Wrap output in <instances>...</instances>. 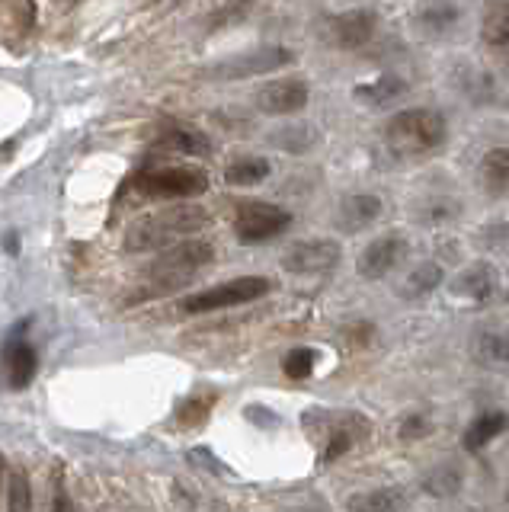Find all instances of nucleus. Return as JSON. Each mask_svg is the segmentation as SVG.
<instances>
[{
  "instance_id": "f257e3e1",
  "label": "nucleus",
  "mask_w": 509,
  "mask_h": 512,
  "mask_svg": "<svg viewBox=\"0 0 509 512\" xmlns=\"http://www.w3.org/2000/svg\"><path fill=\"white\" fill-rule=\"evenodd\" d=\"M209 224V212L202 205H173L164 212H154L138 218L129 231H125V250L129 253H151L180 244L183 237H193Z\"/></svg>"
},
{
  "instance_id": "f03ea898",
  "label": "nucleus",
  "mask_w": 509,
  "mask_h": 512,
  "mask_svg": "<svg viewBox=\"0 0 509 512\" xmlns=\"http://www.w3.org/2000/svg\"><path fill=\"white\" fill-rule=\"evenodd\" d=\"M215 260V247L209 240H180V244L167 247L148 269V285L135 292L132 301H151L154 295H167L183 288L199 269H205Z\"/></svg>"
},
{
  "instance_id": "7ed1b4c3",
  "label": "nucleus",
  "mask_w": 509,
  "mask_h": 512,
  "mask_svg": "<svg viewBox=\"0 0 509 512\" xmlns=\"http://www.w3.org/2000/svg\"><path fill=\"white\" fill-rule=\"evenodd\" d=\"M445 138H449L445 116L426 106L397 112L385 128V141L397 157H426L439 151Z\"/></svg>"
},
{
  "instance_id": "20e7f679",
  "label": "nucleus",
  "mask_w": 509,
  "mask_h": 512,
  "mask_svg": "<svg viewBox=\"0 0 509 512\" xmlns=\"http://www.w3.org/2000/svg\"><path fill=\"white\" fill-rule=\"evenodd\" d=\"M135 189L145 199H193L209 189V176L199 167H157L141 173Z\"/></svg>"
},
{
  "instance_id": "39448f33",
  "label": "nucleus",
  "mask_w": 509,
  "mask_h": 512,
  "mask_svg": "<svg viewBox=\"0 0 509 512\" xmlns=\"http://www.w3.org/2000/svg\"><path fill=\"white\" fill-rule=\"evenodd\" d=\"M273 282L263 276H241L231 282H221L215 288H205V292L193 295L183 301L186 314H209V311H221V308H237V304H250L263 295H269Z\"/></svg>"
},
{
  "instance_id": "423d86ee",
  "label": "nucleus",
  "mask_w": 509,
  "mask_h": 512,
  "mask_svg": "<svg viewBox=\"0 0 509 512\" xmlns=\"http://www.w3.org/2000/svg\"><path fill=\"white\" fill-rule=\"evenodd\" d=\"M289 224H292V215L285 212L282 205L247 202L237 208L234 231H237V240H244V244H263V240H273L282 231H289Z\"/></svg>"
},
{
  "instance_id": "0eeeda50",
  "label": "nucleus",
  "mask_w": 509,
  "mask_h": 512,
  "mask_svg": "<svg viewBox=\"0 0 509 512\" xmlns=\"http://www.w3.org/2000/svg\"><path fill=\"white\" fill-rule=\"evenodd\" d=\"M337 263H340V244L324 237L292 244L282 256V266L295 272V276H321V272H330Z\"/></svg>"
},
{
  "instance_id": "6e6552de",
  "label": "nucleus",
  "mask_w": 509,
  "mask_h": 512,
  "mask_svg": "<svg viewBox=\"0 0 509 512\" xmlns=\"http://www.w3.org/2000/svg\"><path fill=\"white\" fill-rule=\"evenodd\" d=\"M308 80L301 77H282V80H273V84H266L260 93H257V106L266 116H295L308 106Z\"/></svg>"
},
{
  "instance_id": "1a4fd4ad",
  "label": "nucleus",
  "mask_w": 509,
  "mask_h": 512,
  "mask_svg": "<svg viewBox=\"0 0 509 512\" xmlns=\"http://www.w3.org/2000/svg\"><path fill=\"white\" fill-rule=\"evenodd\" d=\"M289 61H292L289 48H260V52H253V55H241V58H231L225 64H218V68H212L209 74L218 80H244V77L269 74V71H276Z\"/></svg>"
},
{
  "instance_id": "9d476101",
  "label": "nucleus",
  "mask_w": 509,
  "mask_h": 512,
  "mask_svg": "<svg viewBox=\"0 0 509 512\" xmlns=\"http://www.w3.org/2000/svg\"><path fill=\"white\" fill-rule=\"evenodd\" d=\"M404 256H407V240L401 234L378 237L359 256V276H365V279L388 276L391 269H397V263H401Z\"/></svg>"
},
{
  "instance_id": "9b49d317",
  "label": "nucleus",
  "mask_w": 509,
  "mask_h": 512,
  "mask_svg": "<svg viewBox=\"0 0 509 512\" xmlns=\"http://www.w3.org/2000/svg\"><path fill=\"white\" fill-rule=\"evenodd\" d=\"M378 29V16L372 10H349L333 16L327 26V39L337 48H359L365 42H372Z\"/></svg>"
},
{
  "instance_id": "f8f14e48",
  "label": "nucleus",
  "mask_w": 509,
  "mask_h": 512,
  "mask_svg": "<svg viewBox=\"0 0 509 512\" xmlns=\"http://www.w3.org/2000/svg\"><path fill=\"white\" fill-rule=\"evenodd\" d=\"M461 23V7L455 0H423L417 10V26L426 36H449Z\"/></svg>"
},
{
  "instance_id": "ddd939ff",
  "label": "nucleus",
  "mask_w": 509,
  "mask_h": 512,
  "mask_svg": "<svg viewBox=\"0 0 509 512\" xmlns=\"http://www.w3.org/2000/svg\"><path fill=\"white\" fill-rule=\"evenodd\" d=\"M410 90V84L404 77H397V74H381L375 80H369V84H359L356 87V100L362 106H369V109H385L391 103H397L401 96Z\"/></svg>"
},
{
  "instance_id": "4468645a",
  "label": "nucleus",
  "mask_w": 509,
  "mask_h": 512,
  "mask_svg": "<svg viewBox=\"0 0 509 512\" xmlns=\"http://www.w3.org/2000/svg\"><path fill=\"white\" fill-rule=\"evenodd\" d=\"M39 372V356H36V349L29 346L26 340H17V343H10L7 346V375H10V388H29L33 384Z\"/></svg>"
},
{
  "instance_id": "2eb2a0df",
  "label": "nucleus",
  "mask_w": 509,
  "mask_h": 512,
  "mask_svg": "<svg viewBox=\"0 0 509 512\" xmlns=\"http://www.w3.org/2000/svg\"><path fill=\"white\" fill-rule=\"evenodd\" d=\"M481 186L490 196H509V144L490 148L481 160Z\"/></svg>"
},
{
  "instance_id": "dca6fc26",
  "label": "nucleus",
  "mask_w": 509,
  "mask_h": 512,
  "mask_svg": "<svg viewBox=\"0 0 509 512\" xmlns=\"http://www.w3.org/2000/svg\"><path fill=\"white\" fill-rule=\"evenodd\" d=\"M161 151L170 154H186V157H209L212 154V141L202 132H189V128H170L161 138L154 141Z\"/></svg>"
},
{
  "instance_id": "f3484780",
  "label": "nucleus",
  "mask_w": 509,
  "mask_h": 512,
  "mask_svg": "<svg viewBox=\"0 0 509 512\" xmlns=\"http://www.w3.org/2000/svg\"><path fill=\"white\" fill-rule=\"evenodd\" d=\"M381 215V199L372 192H359V196H349L340 205V224L346 231H359L365 224H372Z\"/></svg>"
},
{
  "instance_id": "a211bd4d",
  "label": "nucleus",
  "mask_w": 509,
  "mask_h": 512,
  "mask_svg": "<svg viewBox=\"0 0 509 512\" xmlns=\"http://www.w3.org/2000/svg\"><path fill=\"white\" fill-rule=\"evenodd\" d=\"M273 173V167H269L266 157H234L231 164L225 167V180L231 186H257L263 183L266 176Z\"/></svg>"
},
{
  "instance_id": "6ab92c4d",
  "label": "nucleus",
  "mask_w": 509,
  "mask_h": 512,
  "mask_svg": "<svg viewBox=\"0 0 509 512\" xmlns=\"http://www.w3.org/2000/svg\"><path fill=\"white\" fill-rule=\"evenodd\" d=\"M481 39L490 48H509V0H493L487 7Z\"/></svg>"
},
{
  "instance_id": "aec40b11",
  "label": "nucleus",
  "mask_w": 509,
  "mask_h": 512,
  "mask_svg": "<svg viewBox=\"0 0 509 512\" xmlns=\"http://www.w3.org/2000/svg\"><path fill=\"white\" fill-rule=\"evenodd\" d=\"M269 144H276L282 151H292V154H305L308 148L317 144V128L314 125H285V128H276V132H269Z\"/></svg>"
},
{
  "instance_id": "412c9836",
  "label": "nucleus",
  "mask_w": 509,
  "mask_h": 512,
  "mask_svg": "<svg viewBox=\"0 0 509 512\" xmlns=\"http://www.w3.org/2000/svg\"><path fill=\"white\" fill-rule=\"evenodd\" d=\"M353 512H397L401 509V493L397 490H369V493H356L349 500Z\"/></svg>"
},
{
  "instance_id": "4be33fe9",
  "label": "nucleus",
  "mask_w": 509,
  "mask_h": 512,
  "mask_svg": "<svg viewBox=\"0 0 509 512\" xmlns=\"http://www.w3.org/2000/svg\"><path fill=\"white\" fill-rule=\"evenodd\" d=\"M455 292L458 295H468V298H487L493 292V272L487 266H471L468 272H461L458 282H455Z\"/></svg>"
},
{
  "instance_id": "5701e85b",
  "label": "nucleus",
  "mask_w": 509,
  "mask_h": 512,
  "mask_svg": "<svg viewBox=\"0 0 509 512\" xmlns=\"http://www.w3.org/2000/svg\"><path fill=\"white\" fill-rule=\"evenodd\" d=\"M7 512H33V487L26 471H13L7 480Z\"/></svg>"
},
{
  "instance_id": "b1692460",
  "label": "nucleus",
  "mask_w": 509,
  "mask_h": 512,
  "mask_svg": "<svg viewBox=\"0 0 509 512\" xmlns=\"http://www.w3.org/2000/svg\"><path fill=\"white\" fill-rule=\"evenodd\" d=\"M439 279H442V269L436 266V263H423V266H417L407 276V282H404V295H410V298H420V295H429L433 288L439 285Z\"/></svg>"
},
{
  "instance_id": "393cba45",
  "label": "nucleus",
  "mask_w": 509,
  "mask_h": 512,
  "mask_svg": "<svg viewBox=\"0 0 509 512\" xmlns=\"http://www.w3.org/2000/svg\"><path fill=\"white\" fill-rule=\"evenodd\" d=\"M314 362H317L314 349L298 346V349H292L289 356L282 359V372L289 375V378H308L314 372Z\"/></svg>"
},
{
  "instance_id": "a878e982",
  "label": "nucleus",
  "mask_w": 509,
  "mask_h": 512,
  "mask_svg": "<svg viewBox=\"0 0 509 512\" xmlns=\"http://www.w3.org/2000/svg\"><path fill=\"white\" fill-rule=\"evenodd\" d=\"M52 512H77L71 493L65 490V480L61 474H55V487H52Z\"/></svg>"
},
{
  "instance_id": "bb28decb",
  "label": "nucleus",
  "mask_w": 509,
  "mask_h": 512,
  "mask_svg": "<svg viewBox=\"0 0 509 512\" xmlns=\"http://www.w3.org/2000/svg\"><path fill=\"white\" fill-rule=\"evenodd\" d=\"M170 512H196V496L189 493L183 484L173 487V503H170Z\"/></svg>"
},
{
  "instance_id": "cd10ccee",
  "label": "nucleus",
  "mask_w": 509,
  "mask_h": 512,
  "mask_svg": "<svg viewBox=\"0 0 509 512\" xmlns=\"http://www.w3.org/2000/svg\"><path fill=\"white\" fill-rule=\"evenodd\" d=\"M100 512H141L135 503H109V506H103Z\"/></svg>"
},
{
  "instance_id": "c85d7f7f",
  "label": "nucleus",
  "mask_w": 509,
  "mask_h": 512,
  "mask_svg": "<svg viewBox=\"0 0 509 512\" xmlns=\"http://www.w3.org/2000/svg\"><path fill=\"white\" fill-rule=\"evenodd\" d=\"M4 244H7V253H17V250H20V237H17V234H7Z\"/></svg>"
},
{
  "instance_id": "c756f323",
  "label": "nucleus",
  "mask_w": 509,
  "mask_h": 512,
  "mask_svg": "<svg viewBox=\"0 0 509 512\" xmlns=\"http://www.w3.org/2000/svg\"><path fill=\"white\" fill-rule=\"evenodd\" d=\"M0 471H4V461H0Z\"/></svg>"
}]
</instances>
